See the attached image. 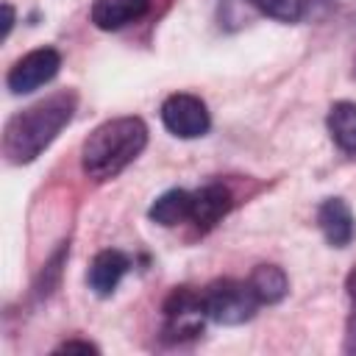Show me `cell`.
I'll return each instance as SVG.
<instances>
[{
  "mask_svg": "<svg viewBox=\"0 0 356 356\" xmlns=\"http://www.w3.org/2000/svg\"><path fill=\"white\" fill-rule=\"evenodd\" d=\"M75 106H78V95L72 89H64L11 114L3 128V145H0L6 161L11 164L36 161L64 131V125H70Z\"/></svg>",
  "mask_w": 356,
  "mask_h": 356,
  "instance_id": "1",
  "label": "cell"
},
{
  "mask_svg": "<svg viewBox=\"0 0 356 356\" xmlns=\"http://www.w3.org/2000/svg\"><path fill=\"white\" fill-rule=\"evenodd\" d=\"M264 17L275 19V22H306L314 19L320 14H325V8L331 6V0H250Z\"/></svg>",
  "mask_w": 356,
  "mask_h": 356,
  "instance_id": "11",
  "label": "cell"
},
{
  "mask_svg": "<svg viewBox=\"0 0 356 356\" xmlns=\"http://www.w3.org/2000/svg\"><path fill=\"white\" fill-rule=\"evenodd\" d=\"M128 270H131V259L122 250L106 248V250L95 253L89 273H86V284L97 298H108V295H114V289L120 286V281L125 278Z\"/></svg>",
  "mask_w": 356,
  "mask_h": 356,
  "instance_id": "9",
  "label": "cell"
},
{
  "mask_svg": "<svg viewBox=\"0 0 356 356\" xmlns=\"http://www.w3.org/2000/svg\"><path fill=\"white\" fill-rule=\"evenodd\" d=\"M159 114H161V125L178 139H197L206 136L211 128L209 106L192 92H175L164 97Z\"/></svg>",
  "mask_w": 356,
  "mask_h": 356,
  "instance_id": "4",
  "label": "cell"
},
{
  "mask_svg": "<svg viewBox=\"0 0 356 356\" xmlns=\"http://www.w3.org/2000/svg\"><path fill=\"white\" fill-rule=\"evenodd\" d=\"M250 289L256 292L259 303H281L289 295V278L278 264H256L248 275Z\"/></svg>",
  "mask_w": 356,
  "mask_h": 356,
  "instance_id": "14",
  "label": "cell"
},
{
  "mask_svg": "<svg viewBox=\"0 0 356 356\" xmlns=\"http://www.w3.org/2000/svg\"><path fill=\"white\" fill-rule=\"evenodd\" d=\"M234 206V195L222 184H206L192 192V217L189 222L197 231H211Z\"/></svg>",
  "mask_w": 356,
  "mask_h": 356,
  "instance_id": "7",
  "label": "cell"
},
{
  "mask_svg": "<svg viewBox=\"0 0 356 356\" xmlns=\"http://www.w3.org/2000/svg\"><path fill=\"white\" fill-rule=\"evenodd\" d=\"M11 25H14V8H11V3H3V39H8Z\"/></svg>",
  "mask_w": 356,
  "mask_h": 356,
  "instance_id": "17",
  "label": "cell"
},
{
  "mask_svg": "<svg viewBox=\"0 0 356 356\" xmlns=\"http://www.w3.org/2000/svg\"><path fill=\"white\" fill-rule=\"evenodd\" d=\"M206 320L203 292H195L192 286H175L164 300V331L172 339L197 337Z\"/></svg>",
  "mask_w": 356,
  "mask_h": 356,
  "instance_id": "6",
  "label": "cell"
},
{
  "mask_svg": "<svg viewBox=\"0 0 356 356\" xmlns=\"http://www.w3.org/2000/svg\"><path fill=\"white\" fill-rule=\"evenodd\" d=\"M147 217L153 222L164 225V228L189 222V217H192V192L189 189H167V192H161L150 203Z\"/></svg>",
  "mask_w": 356,
  "mask_h": 356,
  "instance_id": "13",
  "label": "cell"
},
{
  "mask_svg": "<svg viewBox=\"0 0 356 356\" xmlns=\"http://www.w3.org/2000/svg\"><path fill=\"white\" fill-rule=\"evenodd\" d=\"M203 306H206V317L211 323L242 325V323L253 320V314L261 303H259V298L248 281L217 278L203 289Z\"/></svg>",
  "mask_w": 356,
  "mask_h": 356,
  "instance_id": "3",
  "label": "cell"
},
{
  "mask_svg": "<svg viewBox=\"0 0 356 356\" xmlns=\"http://www.w3.org/2000/svg\"><path fill=\"white\" fill-rule=\"evenodd\" d=\"M75 350H81V353H100V348L95 342H89V339H67V342H61L56 348V353H75Z\"/></svg>",
  "mask_w": 356,
  "mask_h": 356,
  "instance_id": "16",
  "label": "cell"
},
{
  "mask_svg": "<svg viewBox=\"0 0 356 356\" xmlns=\"http://www.w3.org/2000/svg\"><path fill=\"white\" fill-rule=\"evenodd\" d=\"M325 128H328L331 142L345 156H356V103L353 100L331 103V108L325 114Z\"/></svg>",
  "mask_w": 356,
  "mask_h": 356,
  "instance_id": "12",
  "label": "cell"
},
{
  "mask_svg": "<svg viewBox=\"0 0 356 356\" xmlns=\"http://www.w3.org/2000/svg\"><path fill=\"white\" fill-rule=\"evenodd\" d=\"M345 292H348V320H345V350L356 353V264L348 270L345 278Z\"/></svg>",
  "mask_w": 356,
  "mask_h": 356,
  "instance_id": "15",
  "label": "cell"
},
{
  "mask_svg": "<svg viewBox=\"0 0 356 356\" xmlns=\"http://www.w3.org/2000/svg\"><path fill=\"white\" fill-rule=\"evenodd\" d=\"M61 70V53L56 47H36L17 58L6 75V86L11 95H28L39 86L50 83Z\"/></svg>",
  "mask_w": 356,
  "mask_h": 356,
  "instance_id": "5",
  "label": "cell"
},
{
  "mask_svg": "<svg viewBox=\"0 0 356 356\" xmlns=\"http://www.w3.org/2000/svg\"><path fill=\"white\" fill-rule=\"evenodd\" d=\"M150 11V0H95L89 19L100 31H120L131 22H139Z\"/></svg>",
  "mask_w": 356,
  "mask_h": 356,
  "instance_id": "10",
  "label": "cell"
},
{
  "mask_svg": "<svg viewBox=\"0 0 356 356\" xmlns=\"http://www.w3.org/2000/svg\"><path fill=\"white\" fill-rule=\"evenodd\" d=\"M317 225L331 248H348L356 236V220L342 197H325L317 206Z\"/></svg>",
  "mask_w": 356,
  "mask_h": 356,
  "instance_id": "8",
  "label": "cell"
},
{
  "mask_svg": "<svg viewBox=\"0 0 356 356\" xmlns=\"http://www.w3.org/2000/svg\"><path fill=\"white\" fill-rule=\"evenodd\" d=\"M147 147V125L142 117H111L92 128L81 145V170L92 181H111L131 167Z\"/></svg>",
  "mask_w": 356,
  "mask_h": 356,
  "instance_id": "2",
  "label": "cell"
}]
</instances>
